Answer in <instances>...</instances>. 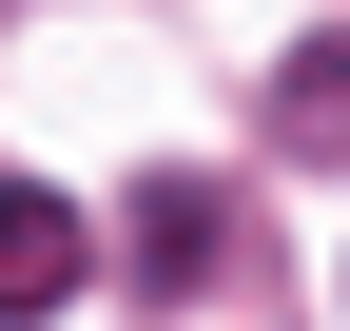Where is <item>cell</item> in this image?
Listing matches in <instances>:
<instances>
[{
	"mask_svg": "<svg viewBox=\"0 0 350 331\" xmlns=\"http://www.w3.org/2000/svg\"><path fill=\"white\" fill-rule=\"evenodd\" d=\"M117 254H137V293H214V273H234V195H214L195 156H175V176H137Z\"/></svg>",
	"mask_w": 350,
	"mask_h": 331,
	"instance_id": "6da1fadb",
	"label": "cell"
},
{
	"mask_svg": "<svg viewBox=\"0 0 350 331\" xmlns=\"http://www.w3.org/2000/svg\"><path fill=\"white\" fill-rule=\"evenodd\" d=\"M273 156H350V20L273 59Z\"/></svg>",
	"mask_w": 350,
	"mask_h": 331,
	"instance_id": "3957f363",
	"label": "cell"
},
{
	"mask_svg": "<svg viewBox=\"0 0 350 331\" xmlns=\"http://www.w3.org/2000/svg\"><path fill=\"white\" fill-rule=\"evenodd\" d=\"M98 273V234H78V195H39V176H0V331H39Z\"/></svg>",
	"mask_w": 350,
	"mask_h": 331,
	"instance_id": "7a4b0ae2",
	"label": "cell"
}]
</instances>
